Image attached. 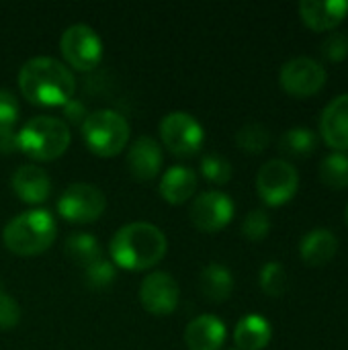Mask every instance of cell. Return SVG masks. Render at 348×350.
<instances>
[{"label":"cell","mask_w":348,"mask_h":350,"mask_svg":"<svg viewBox=\"0 0 348 350\" xmlns=\"http://www.w3.org/2000/svg\"><path fill=\"white\" fill-rule=\"evenodd\" d=\"M21 94L39 107H64L74 98L76 78L72 70L55 57L37 55L18 70Z\"/></svg>","instance_id":"cell-1"},{"label":"cell","mask_w":348,"mask_h":350,"mask_svg":"<svg viewBox=\"0 0 348 350\" xmlns=\"http://www.w3.org/2000/svg\"><path fill=\"white\" fill-rule=\"evenodd\" d=\"M166 252L168 240L164 232L148 221L125 224L109 244L111 262L123 271H148L162 262Z\"/></svg>","instance_id":"cell-2"},{"label":"cell","mask_w":348,"mask_h":350,"mask_svg":"<svg viewBox=\"0 0 348 350\" xmlns=\"http://www.w3.org/2000/svg\"><path fill=\"white\" fill-rule=\"evenodd\" d=\"M57 236L55 217L47 209H29L12 217L2 230L6 250L16 256H37L45 252Z\"/></svg>","instance_id":"cell-3"},{"label":"cell","mask_w":348,"mask_h":350,"mask_svg":"<svg viewBox=\"0 0 348 350\" xmlns=\"http://www.w3.org/2000/svg\"><path fill=\"white\" fill-rule=\"evenodd\" d=\"M72 142V133L66 121L57 117L39 115L29 119L16 131V150L35 162L57 160Z\"/></svg>","instance_id":"cell-4"},{"label":"cell","mask_w":348,"mask_h":350,"mask_svg":"<svg viewBox=\"0 0 348 350\" xmlns=\"http://www.w3.org/2000/svg\"><path fill=\"white\" fill-rule=\"evenodd\" d=\"M80 133L88 150L101 158H113L121 154L131 135L127 119L113 109L90 111L86 121L80 125Z\"/></svg>","instance_id":"cell-5"},{"label":"cell","mask_w":348,"mask_h":350,"mask_svg":"<svg viewBox=\"0 0 348 350\" xmlns=\"http://www.w3.org/2000/svg\"><path fill=\"white\" fill-rule=\"evenodd\" d=\"M158 131L162 146L178 158L195 156L205 142L203 125L187 111H172L164 115Z\"/></svg>","instance_id":"cell-6"},{"label":"cell","mask_w":348,"mask_h":350,"mask_svg":"<svg viewBox=\"0 0 348 350\" xmlns=\"http://www.w3.org/2000/svg\"><path fill=\"white\" fill-rule=\"evenodd\" d=\"M299 189V174L287 160L275 158L260 166L256 174V191L263 203L269 207H281L289 203Z\"/></svg>","instance_id":"cell-7"},{"label":"cell","mask_w":348,"mask_h":350,"mask_svg":"<svg viewBox=\"0 0 348 350\" xmlns=\"http://www.w3.org/2000/svg\"><path fill=\"white\" fill-rule=\"evenodd\" d=\"M107 209V199L101 189L88 183L70 185L57 199V213L70 224H92Z\"/></svg>","instance_id":"cell-8"},{"label":"cell","mask_w":348,"mask_h":350,"mask_svg":"<svg viewBox=\"0 0 348 350\" xmlns=\"http://www.w3.org/2000/svg\"><path fill=\"white\" fill-rule=\"evenodd\" d=\"M59 51L64 59L80 72H90L103 62V41L88 25H72L62 33Z\"/></svg>","instance_id":"cell-9"},{"label":"cell","mask_w":348,"mask_h":350,"mask_svg":"<svg viewBox=\"0 0 348 350\" xmlns=\"http://www.w3.org/2000/svg\"><path fill=\"white\" fill-rule=\"evenodd\" d=\"M279 84L295 98L314 96L326 84V68L310 55L293 57L283 64L279 72Z\"/></svg>","instance_id":"cell-10"},{"label":"cell","mask_w":348,"mask_h":350,"mask_svg":"<svg viewBox=\"0 0 348 350\" xmlns=\"http://www.w3.org/2000/svg\"><path fill=\"white\" fill-rule=\"evenodd\" d=\"M236 205L230 195L222 191H207L199 195L191 205V224L205 234L222 232L234 219Z\"/></svg>","instance_id":"cell-11"},{"label":"cell","mask_w":348,"mask_h":350,"mask_svg":"<svg viewBox=\"0 0 348 350\" xmlns=\"http://www.w3.org/2000/svg\"><path fill=\"white\" fill-rule=\"evenodd\" d=\"M139 301L144 310L152 316H170L178 308L180 289L170 273L154 271L150 273L139 287Z\"/></svg>","instance_id":"cell-12"},{"label":"cell","mask_w":348,"mask_h":350,"mask_svg":"<svg viewBox=\"0 0 348 350\" xmlns=\"http://www.w3.org/2000/svg\"><path fill=\"white\" fill-rule=\"evenodd\" d=\"M162 146L150 135H139L127 152V168L137 183L154 180L162 170Z\"/></svg>","instance_id":"cell-13"},{"label":"cell","mask_w":348,"mask_h":350,"mask_svg":"<svg viewBox=\"0 0 348 350\" xmlns=\"http://www.w3.org/2000/svg\"><path fill=\"white\" fill-rule=\"evenodd\" d=\"M322 139L334 152H348V92L334 96L320 115Z\"/></svg>","instance_id":"cell-14"},{"label":"cell","mask_w":348,"mask_h":350,"mask_svg":"<svg viewBox=\"0 0 348 350\" xmlns=\"http://www.w3.org/2000/svg\"><path fill=\"white\" fill-rule=\"evenodd\" d=\"M10 187H12L14 195L23 203H29V205L45 203L51 195L49 174L35 164H25V166L16 168L10 178Z\"/></svg>","instance_id":"cell-15"},{"label":"cell","mask_w":348,"mask_h":350,"mask_svg":"<svg viewBox=\"0 0 348 350\" xmlns=\"http://www.w3.org/2000/svg\"><path fill=\"white\" fill-rule=\"evenodd\" d=\"M348 14L347 0H304L299 16L312 31H332Z\"/></svg>","instance_id":"cell-16"},{"label":"cell","mask_w":348,"mask_h":350,"mask_svg":"<svg viewBox=\"0 0 348 350\" xmlns=\"http://www.w3.org/2000/svg\"><path fill=\"white\" fill-rule=\"evenodd\" d=\"M226 324L211 314L197 316L185 330V345L189 350H219L226 342Z\"/></svg>","instance_id":"cell-17"},{"label":"cell","mask_w":348,"mask_h":350,"mask_svg":"<svg viewBox=\"0 0 348 350\" xmlns=\"http://www.w3.org/2000/svg\"><path fill=\"white\" fill-rule=\"evenodd\" d=\"M338 252V238L328 228H314L310 230L299 242V256L310 267L328 265Z\"/></svg>","instance_id":"cell-18"},{"label":"cell","mask_w":348,"mask_h":350,"mask_svg":"<svg viewBox=\"0 0 348 350\" xmlns=\"http://www.w3.org/2000/svg\"><path fill=\"white\" fill-rule=\"evenodd\" d=\"M197 172L187 166H170L160 178V195L170 205H183L197 193Z\"/></svg>","instance_id":"cell-19"},{"label":"cell","mask_w":348,"mask_h":350,"mask_svg":"<svg viewBox=\"0 0 348 350\" xmlns=\"http://www.w3.org/2000/svg\"><path fill=\"white\" fill-rule=\"evenodd\" d=\"M273 338V328L267 318L258 314L244 316L234 328V342L238 350H263Z\"/></svg>","instance_id":"cell-20"},{"label":"cell","mask_w":348,"mask_h":350,"mask_svg":"<svg viewBox=\"0 0 348 350\" xmlns=\"http://www.w3.org/2000/svg\"><path fill=\"white\" fill-rule=\"evenodd\" d=\"M199 289L211 304H224L234 291V275L219 262H209L199 275Z\"/></svg>","instance_id":"cell-21"},{"label":"cell","mask_w":348,"mask_h":350,"mask_svg":"<svg viewBox=\"0 0 348 350\" xmlns=\"http://www.w3.org/2000/svg\"><path fill=\"white\" fill-rule=\"evenodd\" d=\"M21 105L14 92L0 88V154H12L16 150V121Z\"/></svg>","instance_id":"cell-22"},{"label":"cell","mask_w":348,"mask_h":350,"mask_svg":"<svg viewBox=\"0 0 348 350\" xmlns=\"http://www.w3.org/2000/svg\"><path fill=\"white\" fill-rule=\"evenodd\" d=\"M66 254L70 256L72 262H76L82 269H86L94 260L103 258V250H101L98 240L94 236H90V234H84V232L72 234L68 238V242H66Z\"/></svg>","instance_id":"cell-23"},{"label":"cell","mask_w":348,"mask_h":350,"mask_svg":"<svg viewBox=\"0 0 348 350\" xmlns=\"http://www.w3.org/2000/svg\"><path fill=\"white\" fill-rule=\"evenodd\" d=\"M316 144H318V137L310 127H291L281 135L279 150L287 156L302 158V156L312 154Z\"/></svg>","instance_id":"cell-24"},{"label":"cell","mask_w":348,"mask_h":350,"mask_svg":"<svg viewBox=\"0 0 348 350\" xmlns=\"http://www.w3.org/2000/svg\"><path fill=\"white\" fill-rule=\"evenodd\" d=\"M320 180L330 187V189H347L348 187V156L343 152H332L328 154L320 168H318Z\"/></svg>","instance_id":"cell-25"},{"label":"cell","mask_w":348,"mask_h":350,"mask_svg":"<svg viewBox=\"0 0 348 350\" xmlns=\"http://www.w3.org/2000/svg\"><path fill=\"white\" fill-rule=\"evenodd\" d=\"M236 144L246 154H260L271 144V133L263 123H246L236 133Z\"/></svg>","instance_id":"cell-26"},{"label":"cell","mask_w":348,"mask_h":350,"mask_svg":"<svg viewBox=\"0 0 348 350\" xmlns=\"http://www.w3.org/2000/svg\"><path fill=\"white\" fill-rule=\"evenodd\" d=\"M258 283H260V289L269 295V297H281L285 291H287V271L281 262H267L263 269H260V275H258Z\"/></svg>","instance_id":"cell-27"},{"label":"cell","mask_w":348,"mask_h":350,"mask_svg":"<svg viewBox=\"0 0 348 350\" xmlns=\"http://www.w3.org/2000/svg\"><path fill=\"white\" fill-rule=\"evenodd\" d=\"M201 174L211 185H228L232 180V164L222 154H207L201 160Z\"/></svg>","instance_id":"cell-28"},{"label":"cell","mask_w":348,"mask_h":350,"mask_svg":"<svg viewBox=\"0 0 348 350\" xmlns=\"http://www.w3.org/2000/svg\"><path fill=\"white\" fill-rule=\"evenodd\" d=\"M115 273H117V267L111 262V258L103 256L84 269V281L92 289H103V287H109L113 283Z\"/></svg>","instance_id":"cell-29"},{"label":"cell","mask_w":348,"mask_h":350,"mask_svg":"<svg viewBox=\"0 0 348 350\" xmlns=\"http://www.w3.org/2000/svg\"><path fill=\"white\" fill-rule=\"evenodd\" d=\"M271 234V217L265 209H252L242 221V236L250 242H260Z\"/></svg>","instance_id":"cell-30"},{"label":"cell","mask_w":348,"mask_h":350,"mask_svg":"<svg viewBox=\"0 0 348 350\" xmlns=\"http://www.w3.org/2000/svg\"><path fill=\"white\" fill-rule=\"evenodd\" d=\"M320 49H322V55H324L328 62H343L348 55V35L345 31H334V33H330V35L322 41Z\"/></svg>","instance_id":"cell-31"},{"label":"cell","mask_w":348,"mask_h":350,"mask_svg":"<svg viewBox=\"0 0 348 350\" xmlns=\"http://www.w3.org/2000/svg\"><path fill=\"white\" fill-rule=\"evenodd\" d=\"M21 322V308L0 283V330H12Z\"/></svg>","instance_id":"cell-32"},{"label":"cell","mask_w":348,"mask_h":350,"mask_svg":"<svg viewBox=\"0 0 348 350\" xmlns=\"http://www.w3.org/2000/svg\"><path fill=\"white\" fill-rule=\"evenodd\" d=\"M62 109H64L66 121H70V123H74V125H82V123L86 121V117L90 115V111L86 109V105H84L82 100H78V98L68 100Z\"/></svg>","instance_id":"cell-33"},{"label":"cell","mask_w":348,"mask_h":350,"mask_svg":"<svg viewBox=\"0 0 348 350\" xmlns=\"http://www.w3.org/2000/svg\"><path fill=\"white\" fill-rule=\"evenodd\" d=\"M345 215H347V224H348V203H347V211H345Z\"/></svg>","instance_id":"cell-34"}]
</instances>
